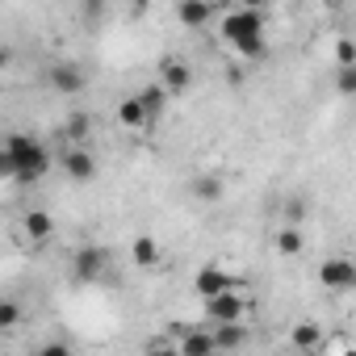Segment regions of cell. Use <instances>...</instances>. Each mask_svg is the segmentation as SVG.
<instances>
[{
	"mask_svg": "<svg viewBox=\"0 0 356 356\" xmlns=\"http://www.w3.org/2000/svg\"><path fill=\"white\" fill-rule=\"evenodd\" d=\"M289 343L298 352H314V348H323V327L318 323H298V327H289Z\"/></svg>",
	"mask_w": 356,
	"mask_h": 356,
	"instance_id": "15",
	"label": "cell"
},
{
	"mask_svg": "<svg viewBox=\"0 0 356 356\" xmlns=\"http://www.w3.org/2000/svg\"><path fill=\"white\" fill-rule=\"evenodd\" d=\"M105 264H109V256L101 248H80L76 260H72V268H76L80 281H101L105 277Z\"/></svg>",
	"mask_w": 356,
	"mask_h": 356,
	"instance_id": "7",
	"label": "cell"
},
{
	"mask_svg": "<svg viewBox=\"0 0 356 356\" xmlns=\"http://www.w3.org/2000/svg\"><path fill=\"white\" fill-rule=\"evenodd\" d=\"M335 88H339V97H356V67H339Z\"/></svg>",
	"mask_w": 356,
	"mask_h": 356,
	"instance_id": "24",
	"label": "cell"
},
{
	"mask_svg": "<svg viewBox=\"0 0 356 356\" xmlns=\"http://www.w3.org/2000/svg\"><path fill=\"white\" fill-rule=\"evenodd\" d=\"M222 176H214V172H202V176H193V185H189V193H193V202H202V206H214V202H222Z\"/></svg>",
	"mask_w": 356,
	"mask_h": 356,
	"instance_id": "10",
	"label": "cell"
},
{
	"mask_svg": "<svg viewBox=\"0 0 356 356\" xmlns=\"http://www.w3.org/2000/svg\"><path fill=\"white\" fill-rule=\"evenodd\" d=\"M22 235L34 239V243H47V239L55 235V218H51L47 210H30V214L22 218Z\"/></svg>",
	"mask_w": 356,
	"mask_h": 356,
	"instance_id": "12",
	"label": "cell"
},
{
	"mask_svg": "<svg viewBox=\"0 0 356 356\" xmlns=\"http://www.w3.org/2000/svg\"><path fill=\"white\" fill-rule=\"evenodd\" d=\"M38 356H72V348H67V343H59V339H51Z\"/></svg>",
	"mask_w": 356,
	"mask_h": 356,
	"instance_id": "26",
	"label": "cell"
},
{
	"mask_svg": "<svg viewBox=\"0 0 356 356\" xmlns=\"http://www.w3.org/2000/svg\"><path fill=\"white\" fill-rule=\"evenodd\" d=\"M335 63L339 67H356V42L352 38H339L335 42Z\"/></svg>",
	"mask_w": 356,
	"mask_h": 356,
	"instance_id": "23",
	"label": "cell"
},
{
	"mask_svg": "<svg viewBox=\"0 0 356 356\" xmlns=\"http://www.w3.org/2000/svg\"><path fill=\"white\" fill-rule=\"evenodd\" d=\"M302 248H306V239H302L298 227H285V231L277 235V252H281V256H298Z\"/></svg>",
	"mask_w": 356,
	"mask_h": 356,
	"instance_id": "22",
	"label": "cell"
},
{
	"mask_svg": "<svg viewBox=\"0 0 356 356\" xmlns=\"http://www.w3.org/2000/svg\"><path fill=\"white\" fill-rule=\"evenodd\" d=\"M176 17H181V26H189V30H202V26H210L218 17V9L206 5V0H181V5H176Z\"/></svg>",
	"mask_w": 356,
	"mask_h": 356,
	"instance_id": "9",
	"label": "cell"
},
{
	"mask_svg": "<svg viewBox=\"0 0 356 356\" xmlns=\"http://www.w3.org/2000/svg\"><path fill=\"white\" fill-rule=\"evenodd\" d=\"M47 80H51V88L63 92V97H76V92L84 88V72H80L76 63H55V67L47 72Z\"/></svg>",
	"mask_w": 356,
	"mask_h": 356,
	"instance_id": "8",
	"label": "cell"
},
{
	"mask_svg": "<svg viewBox=\"0 0 356 356\" xmlns=\"http://www.w3.org/2000/svg\"><path fill=\"white\" fill-rule=\"evenodd\" d=\"M218 30H222V42L235 47V42H243V38L264 34V13H260V9H231V13H222Z\"/></svg>",
	"mask_w": 356,
	"mask_h": 356,
	"instance_id": "2",
	"label": "cell"
},
{
	"mask_svg": "<svg viewBox=\"0 0 356 356\" xmlns=\"http://www.w3.org/2000/svg\"><path fill=\"white\" fill-rule=\"evenodd\" d=\"M243 339H248V327H243V323H218V327L210 331L214 352H231V348H239Z\"/></svg>",
	"mask_w": 356,
	"mask_h": 356,
	"instance_id": "13",
	"label": "cell"
},
{
	"mask_svg": "<svg viewBox=\"0 0 356 356\" xmlns=\"http://www.w3.org/2000/svg\"><path fill=\"white\" fill-rule=\"evenodd\" d=\"M22 318H26V310H22V302H17V298H0V331L22 327Z\"/></svg>",
	"mask_w": 356,
	"mask_h": 356,
	"instance_id": "19",
	"label": "cell"
},
{
	"mask_svg": "<svg viewBox=\"0 0 356 356\" xmlns=\"http://www.w3.org/2000/svg\"><path fill=\"white\" fill-rule=\"evenodd\" d=\"M159 88L163 92H189L193 88V67L185 59H163L159 63Z\"/></svg>",
	"mask_w": 356,
	"mask_h": 356,
	"instance_id": "5",
	"label": "cell"
},
{
	"mask_svg": "<svg viewBox=\"0 0 356 356\" xmlns=\"http://www.w3.org/2000/svg\"><path fill=\"white\" fill-rule=\"evenodd\" d=\"M227 289H231V277H227L218 264L197 268V277H193V293H197L202 302H210V298H218V293H227Z\"/></svg>",
	"mask_w": 356,
	"mask_h": 356,
	"instance_id": "6",
	"label": "cell"
},
{
	"mask_svg": "<svg viewBox=\"0 0 356 356\" xmlns=\"http://www.w3.org/2000/svg\"><path fill=\"white\" fill-rule=\"evenodd\" d=\"M88 134H92V118H88V113H72V118H67V126H63V138H72V143L80 147Z\"/></svg>",
	"mask_w": 356,
	"mask_h": 356,
	"instance_id": "20",
	"label": "cell"
},
{
	"mask_svg": "<svg viewBox=\"0 0 356 356\" xmlns=\"http://www.w3.org/2000/svg\"><path fill=\"white\" fill-rule=\"evenodd\" d=\"M9 59H13V55H9L5 47H0V72H5V67H9Z\"/></svg>",
	"mask_w": 356,
	"mask_h": 356,
	"instance_id": "29",
	"label": "cell"
},
{
	"mask_svg": "<svg viewBox=\"0 0 356 356\" xmlns=\"http://www.w3.org/2000/svg\"><path fill=\"white\" fill-rule=\"evenodd\" d=\"M147 356H181V352H176L172 343H151V352Z\"/></svg>",
	"mask_w": 356,
	"mask_h": 356,
	"instance_id": "28",
	"label": "cell"
},
{
	"mask_svg": "<svg viewBox=\"0 0 356 356\" xmlns=\"http://www.w3.org/2000/svg\"><path fill=\"white\" fill-rule=\"evenodd\" d=\"M134 101H138V109H143V113H147V122H151V118H159V113H163V105H168V92H163L159 84H147V88H143Z\"/></svg>",
	"mask_w": 356,
	"mask_h": 356,
	"instance_id": "17",
	"label": "cell"
},
{
	"mask_svg": "<svg viewBox=\"0 0 356 356\" xmlns=\"http://www.w3.org/2000/svg\"><path fill=\"white\" fill-rule=\"evenodd\" d=\"M243 310H248V298L235 293V289H227V293H218V298L206 302V314H210L214 327L218 323H243Z\"/></svg>",
	"mask_w": 356,
	"mask_h": 356,
	"instance_id": "4",
	"label": "cell"
},
{
	"mask_svg": "<svg viewBox=\"0 0 356 356\" xmlns=\"http://www.w3.org/2000/svg\"><path fill=\"white\" fill-rule=\"evenodd\" d=\"M264 51H268V47H264V34L235 42V55H239V59H248V63H260V59H264Z\"/></svg>",
	"mask_w": 356,
	"mask_h": 356,
	"instance_id": "21",
	"label": "cell"
},
{
	"mask_svg": "<svg viewBox=\"0 0 356 356\" xmlns=\"http://www.w3.org/2000/svg\"><path fill=\"white\" fill-rule=\"evenodd\" d=\"M176 352H181V356H214L210 331H189V335H181V343H176Z\"/></svg>",
	"mask_w": 356,
	"mask_h": 356,
	"instance_id": "16",
	"label": "cell"
},
{
	"mask_svg": "<svg viewBox=\"0 0 356 356\" xmlns=\"http://www.w3.org/2000/svg\"><path fill=\"white\" fill-rule=\"evenodd\" d=\"M63 172L72 176V181H92V176H97V159H92L84 147H72V151L63 155Z\"/></svg>",
	"mask_w": 356,
	"mask_h": 356,
	"instance_id": "11",
	"label": "cell"
},
{
	"mask_svg": "<svg viewBox=\"0 0 356 356\" xmlns=\"http://www.w3.org/2000/svg\"><path fill=\"white\" fill-rule=\"evenodd\" d=\"M302 218H306V202L302 197H289L285 202V227H298Z\"/></svg>",
	"mask_w": 356,
	"mask_h": 356,
	"instance_id": "25",
	"label": "cell"
},
{
	"mask_svg": "<svg viewBox=\"0 0 356 356\" xmlns=\"http://www.w3.org/2000/svg\"><path fill=\"white\" fill-rule=\"evenodd\" d=\"M5 151L13 159V181L17 185H38L42 176L51 172V151L38 138H30V134H9Z\"/></svg>",
	"mask_w": 356,
	"mask_h": 356,
	"instance_id": "1",
	"label": "cell"
},
{
	"mask_svg": "<svg viewBox=\"0 0 356 356\" xmlns=\"http://www.w3.org/2000/svg\"><path fill=\"white\" fill-rule=\"evenodd\" d=\"M118 126H126V130H143V126H147V113L138 109L134 97H126V101L118 105Z\"/></svg>",
	"mask_w": 356,
	"mask_h": 356,
	"instance_id": "18",
	"label": "cell"
},
{
	"mask_svg": "<svg viewBox=\"0 0 356 356\" xmlns=\"http://www.w3.org/2000/svg\"><path fill=\"white\" fill-rule=\"evenodd\" d=\"M318 281H323V289L343 293V289H352V285H356V264H352L348 256H331V260H323Z\"/></svg>",
	"mask_w": 356,
	"mask_h": 356,
	"instance_id": "3",
	"label": "cell"
},
{
	"mask_svg": "<svg viewBox=\"0 0 356 356\" xmlns=\"http://www.w3.org/2000/svg\"><path fill=\"white\" fill-rule=\"evenodd\" d=\"M0 181H13V159H9L5 147H0Z\"/></svg>",
	"mask_w": 356,
	"mask_h": 356,
	"instance_id": "27",
	"label": "cell"
},
{
	"mask_svg": "<svg viewBox=\"0 0 356 356\" xmlns=\"http://www.w3.org/2000/svg\"><path fill=\"white\" fill-rule=\"evenodd\" d=\"M130 260H134V268H155V264H159V243H155L151 235H134Z\"/></svg>",
	"mask_w": 356,
	"mask_h": 356,
	"instance_id": "14",
	"label": "cell"
},
{
	"mask_svg": "<svg viewBox=\"0 0 356 356\" xmlns=\"http://www.w3.org/2000/svg\"><path fill=\"white\" fill-rule=\"evenodd\" d=\"M343 356H352V348H343Z\"/></svg>",
	"mask_w": 356,
	"mask_h": 356,
	"instance_id": "30",
	"label": "cell"
}]
</instances>
